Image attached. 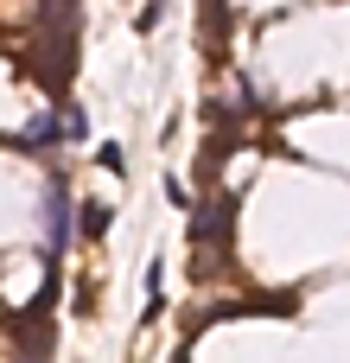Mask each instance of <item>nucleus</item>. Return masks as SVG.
<instances>
[{
	"label": "nucleus",
	"instance_id": "nucleus-1",
	"mask_svg": "<svg viewBox=\"0 0 350 363\" xmlns=\"http://www.w3.org/2000/svg\"><path fill=\"white\" fill-rule=\"evenodd\" d=\"M70 223H77L70 185H64V172H51V191H45V236H51V262L64 255V242H70Z\"/></svg>",
	"mask_w": 350,
	"mask_h": 363
},
{
	"label": "nucleus",
	"instance_id": "nucleus-2",
	"mask_svg": "<svg viewBox=\"0 0 350 363\" xmlns=\"http://www.w3.org/2000/svg\"><path fill=\"white\" fill-rule=\"evenodd\" d=\"M77 230H83L89 242L108 236V204H102V198H83V204H77Z\"/></svg>",
	"mask_w": 350,
	"mask_h": 363
},
{
	"label": "nucleus",
	"instance_id": "nucleus-3",
	"mask_svg": "<svg viewBox=\"0 0 350 363\" xmlns=\"http://www.w3.org/2000/svg\"><path fill=\"white\" fill-rule=\"evenodd\" d=\"M26 140H57V121H51V115H38V121L26 128Z\"/></svg>",
	"mask_w": 350,
	"mask_h": 363
},
{
	"label": "nucleus",
	"instance_id": "nucleus-4",
	"mask_svg": "<svg viewBox=\"0 0 350 363\" xmlns=\"http://www.w3.org/2000/svg\"><path fill=\"white\" fill-rule=\"evenodd\" d=\"M96 160H102L108 172H128V160H121V147H115V140H102V153H96Z\"/></svg>",
	"mask_w": 350,
	"mask_h": 363
}]
</instances>
